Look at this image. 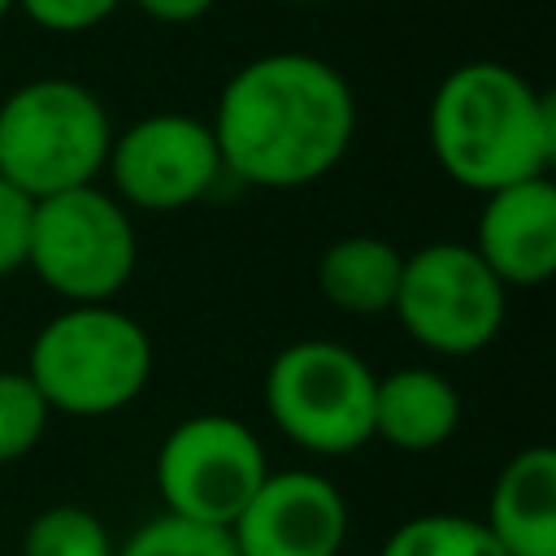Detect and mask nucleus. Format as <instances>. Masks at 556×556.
Returning a JSON list of instances; mask_svg holds the SVG:
<instances>
[{
	"label": "nucleus",
	"instance_id": "nucleus-18",
	"mask_svg": "<svg viewBox=\"0 0 556 556\" xmlns=\"http://www.w3.org/2000/svg\"><path fill=\"white\" fill-rule=\"evenodd\" d=\"M48 400L26 369H0V465L30 456L48 430Z\"/></svg>",
	"mask_w": 556,
	"mask_h": 556
},
{
	"label": "nucleus",
	"instance_id": "nucleus-8",
	"mask_svg": "<svg viewBox=\"0 0 556 556\" xmlns=\"http://www.w3.org/2000/svg\"><path fill=\"white\" fill-rule=\"evenodd\" d=\"M269 460L252 426L230 413H191L156 447V495L165 513L230 526L252 491L265 482Z\"/></svg>",
	"mask_w": 556,
	"mask_h": 556
},
{
	"label": "nucleus",
	"instance_id": "nucleus-6",
	"mask_svg": "<svg viewBox=\"0 0 556 556\" xmlns=\"http://www.w3.org/2000/svg\"><path fill=\"white\" fill-rule=\"evenodd\" d=\"M26 265L65 304H113L139 265L130 208L96 182L35 200Z\"/></svg>",
	"mask_w": 556,
	"mask_h": 556
},
{
	"label": "nucleus",
	"instance_id": "nucleus-15",
	"mask_svg": "<svg viewBox=\"0 0 556 556\" xmlns=\"http://www.w3.org/2000/svg\"><path fill=\"white\" fill-rule=\"evenodd\" d=\"M378 556H504L478 517L465 513H421L400 521Z\"/></svg>",
	"mask_w": 556,
	"mask_h": 556
},
{
	"label": "nucleus",
	"instance_id": "nucleus-7",
	"mask_svg": "<svg viewBox=\"0 0 556 556\" xmlns=\"http://www.w3.org/2000/svg\"><path fill=\"white\" fill-rule=\"evenodd\" d=\"M508 308V287L469 243L434 239L404 256L391 313L404 334L434 356H473L495 343Z\"/></svg>",
	"mask_w": 556,
	"mask_h": 556
},
{
	"label": "nucleus",
	"instance_id": "nucleus-21",
	"mask_svg": "<svg viewBox=\"0 0 556 556\" xmlns=\"http://www.w3.org/2000/svg\"><path fill=\"white\" fill-rule=\"evenodd\" d=\"M152 22H165V26H187V22H200L217 0H135Z\"/></svg>",
	"mask_w": 556,
	"mask_h": 556
},
{
	"label": "nucleus",
	"instance_id": "nucleus-5",
	"mask_svg": "<svg viewBox=\"0 0 556 556\" xmlns=\"http://www.w3.org/2000/svg\"><path fill=\"white\" fill-rule=\"evenodd\" d=\"M378 374L348 343L295 339L265 369L261 400L282 439L313 456H352L374 439Z\"/></svg>",
	"mask_w": 556,
	"mask_h": 556
},
{
	"label": "nucleus",
	"instance_id": "nucleus-12",
	"mask_svg": "<svg viewBox=\"0 0 556 556\" xmlns=\"http://www.w3.org/2000/svg\"><path fill=\"white\" fill-rule=\"evenodd\" d=\"M482 526L504 556H556V452L547 443L508 456Z\"/></svg>",
	"mask_w": 556,
	"mask_h": 556
},
{
	"label": "nucleus",
	"instance_id": "nucleus-23",
	"mask_svg": "<svg viewBox=\"0 0 556 556\" xmlns=\"http://www.w3.org/2000/svg\"><path fill=\"white\" fill-rule=\"evenodd\" d=\"M291 4H321V0H291Z\"/></svg>",
	"mask_w": 556,
	"mask_h": 556
},
{
	"label": "nucleus",
	"instance_id": "nucleus-13",
	"mask_svg": "<svg viewBox=\"0 0 556 556\" xmlns=\"http://www.w3.org/2000/svg\"><path fill=\"white\" fill-rule=\"evenodd\" d=\"M460 426L456 387L430 365H400L374 382V439L395 452H434Z\"/></svg>",
	"mask_w": 556,
	"mask_h": 556
},
{
	"label": "nucleus",
	"instance_id": "nucleus-3",
	"mask_svg": "<svg viewBox=\"0 0 556 556\" xmlns=\"http://www.w3.org/2000/svg\"><path fill=\"white\" fill-rule=\"evenodd\" d=\"M26 374L52 413L109 417L135 404L152 378L148 330L113 304H65L30 339Z\"/></svg>",
	"mask_w": 556,
	"mask_h": 556
},
{
	"label": "nucleus",
	"instance_id": "nucleus-20",
	"mask_svg": "<svg viewBox=\"0 0 556 556\" xmlns=\"http://www.w3.org/2000/svg\"><path fill=\"white\" fill-rule=\"evenodd\" d=\"M30 213H35V200L26 191H17L9 178H0V278L17 274L26 265Z\"/></svg>",
	"mask_w": 556,
	"mask_h": 556
},
{
	"label": "nucleus",
	"instance_id": "nucleus-16",
	"mask_svg": "<svg viewBox=\"0 0 556 556\" xmlns=\"http://www.w3.org/2000/svg\"><path fill=\"white\" fill-rule=\"evenodd\" d=\"M22 556H113V539L91 508L52 504L30 517L22 534Z\"/></svg>",
	"mask_w": 556,
	"mask_h": 556
},
{
	"label": "nucleus",
	"instance_id": "nucleus-9",
	"mask_svg": "<svg viewBox=\"0 0 556 556\" xmlns=\"http://www.w3.org/2000/svg\"><path fill=\"white\" fill-rule=\"evenodd\" d=\"M104 169L117 200L143 213H178L204 200L226 174L208 122L191 113L139 117L135 126L113 135Z\"/></svg>",
	"mask_w": 556,
	"mask_h": 556
},
{
	"label": "nucleus",
	"instance_id": "nucleus-4",
	"mask_svg": "<svg viewBox=\"0 0 556 556\" xmlns=\"http://www.w3.org/2000/svg\"><path fill=\"white\" fill-rule=\"evenodd\" d=\"M109 143L100 96L74 78H30L0 100V178L30 200L96 182Z\"/></svg>",
	"mask_w": 556,
	"mask_h": 556
},
{
	"label": "nucleus",
	"instance_id": "nucleus-17",
	"mask_svg": "<svg viewBox=\"0 0 556 556\" xmlns=\"http://www.w3.org/2000/svg\"><path fill=\"white\" fill-rule=\"evenodd\" d=\"M113 556H239V547L230 539V526H208L161 508Z\"/></svg>",
	"mask_w": 556,
	"mask_h": 556
},
{
	"label": "nucleus",
	"instance_id": "nucleus-11",
	"mask_svg": "<svg viewBox=\"0 0 556 556\" xmlns=\"http://www.w3.org/2000/svg\"><path fill=\"white\" fill-rule=\"evenodd\" d=\"M504 287H543L556 274V187L552 178H526L482 195V213L469 243Z\"/></svg>",
	"mask_w": 556,
	"mask_h": 556
},
{
	"label": "nucleus",
	"instance_id": "nucleus-14",
	"mask_svg": "<svg viewBox=\"0 0 556 556\" xmlns=\"http://www.w3.org/2000/svg\"><path fill=\"white\" fill-rule=\"evenodd\" d=\"M404 256L391 239L378 235H343L317 261L321 295L348 317H382L395 304Z\"/></svg>",
	"mask_w": 556,
	"mask_h": 556
},
{
	"label": "nucleus",
	"instance_id": "nucleus-19",
	"mask_svg": "<svg viewBox=\"0 0 556 556\" xmlns=\"http://www.w3.org/2000/svg\"><path fill=\"white\" fill-rule=\"evenodd\" d=\"M122 0H13V9H22L35 26L52 30V35H83L100 22H109L117 13Z\"/></svg>",
	"mask_w": 556,
	"mask_h": 556
},
{
	"label": "nucleus",
	"instance_id": "nucleus-22",
	"mask_svg": "<svg viewBox=\"0 0 556 556\" xmlns=\"http://www.w3.org/2000/svg\"><path fill=\"white\" fill-rule=\"evenodd\" d=\"M9 13H13V0H0V22H4Z\"/></svg>",
	"mask_w": 556,
	"mask_h": 556
},
{
	"label": "nucleus",
	"instance_id": "nucleus-1",
	"mask_svg": "<svg viewBox=\"0 0 556 556\" xmlns=\"http://www.w3.org/2000/svg\"><path fill=\"white\" fill-rule=\"evenodd\" d=\"M208 130L226 174L248 187L295 191L348 156L356 96L313 52H265L226 78Z\"/></svg>",
	"mask_w": 556,
	"mask_h": 556
},
{
	"label": "nucleus",
	"instance_id": "nucleus-10",
	"mask_svg": "<svg viewBox=\"0 0 556 556\" xmlns=\"http://www.w3.org/2000/svg\"><path fill=\"white\" fill-rule=\"evenodd\" d=\"M239 556H339L348 543V500L317 469H269L230 521Z\"/></svg>",
	"mask_w": 556,
	"mask_h": 556
},
{
	"label": "nucleus",
	"instance_id": "nucleus-2",
	"mask_svg": "<svg viewBox=\"0 0 556 556\" xmlns=\"http://www.w3.org/2000/svg\"><path fill=\"white\" fill-rule=\"evenodd\" d=\"M430 152L465 191H500L543 178L556 161V109L521 70L465 61L430 96Z\"/></svg>",
	"mask_w": 556,
	"mask_h": 556
}]
</instances>
